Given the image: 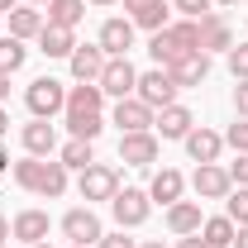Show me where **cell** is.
<instances>
[{"label":"cell","mask_w":248,"mask_h":248,"mask_svg":"<svg viewBox=\"0 0 248 248\" xmlns=\"http://www.w3.org/2000/svg\"><path fill=\"white\" fill-rule=\"evenodd\" d=\"M15 182L33 191V196H48V201H58L62 191H67V167L62 162H48V157H24V162H15Z\"/></svg>","instance_id":"6da1fadb"},{"label":"cell","mask_w":248,"mask_h":248,"mask_svg":"<svg viewBox=\"0 0 248 248\" xmlns=\"http://www.w3.org/2000/svg\"><path fill=\"white\" fill-rule=\"evenodd\" d=\"M177 91H182V86L172 81V72H167V67L139 72V86H134V95H139L153 115H157V110H167V105H177Z\"/></svg>","instance_id":"7a4b0ae2"},{"label":"cell","mask_w":248,"mask_h":248,"mask_svg":"<svg viewBox=\"0 0 248 248\" xmlns=\"http://www.w3.org/2000/svg\"><path fill=\"white\" fill-rule=\"evenodd\" d=\"M24 105H29L33 120H53L58 110H67V86H62L58 77H38V81H29V91H24Z\"/></svg>","instance_id":"3957f363"},{"label":"cell","mask_w":248,"mask_h":248,"mask_svg":"<svg viewBox=\"0 0 248 248\" xmlns=\"http://www.w3.org/2000/svg\"><path fill=\"white\" fill-rule=\"evenodd\" d=\"M110 210H115V224H120V229H139L143 219L153 215V201H148L143 186H120L115 201H110Z\"/></svg>","instance_id":"277c9868"},{"label":"cell","mask_w":248,"mask_h":248,"mask_svg":"<svg viewBox=\"0 0 248 248\" xmlns=\"http://www.w3.org/2000/svg\"><path fill=\"white\" fill-rule=\"evenodd\" d=\"M77 191H81L86 205H95V201H115V191H120V172H115L110 162H91V167L81 172Z\"/></svg>","instance_id":"5b68a950"},{"label":"cell","mask_w":248,"mask_h":248,"mask_svg":"<svg viewBox=\"0 0 248 248\" xmlns=\"http://www.w3.org/2000/svg\"><path fill=\"white\" fill-rule=\"evenodd\" d=\"M62 234H67L77 248H95L105 229H100V215H95L91 205H77V210H67V215H62Z\"/></svg>","instance_id":"8992f818"},{"label":"cell","mask_w":248,"mask_h":248,"mask_svg":"<svg viewBox=\"0 0 248 248\" xmlns=\"http://www.w3.org/2000/svg\"><path fill=\"white\" fill-rule=\"evenodd\" d=\"M191 186H196L201 201H224V196L234 191V177H229V167H219V162H201L196 177H191Z\"/></svg>","instance_id":"52a82bcc"},{"label":"cell","mask_w":248,"mask_h":248,"mask_svg":"<svg viewBox=\"0 0 248 248\" xmlns=\"http://www.w3.org/2000/svg\"><path fill=\"white\" fill-rule=\"evenodd\" d=\"M95 86H100L105 95H115V100H124V95H134V86H139V72H134L129 58H110Z\"/></svg>","instance_id":"ba28073f"},{"label":"cell","mask_w":248,"mask_h":248,"mask_svg":"<svg viewBox=\"0 0 248 248\" xmlns=\"http://www.w3.org/2000/svg\"><path fill=\"white\" fill-rule=\"evenodd\" d=\"M120 162L124 167H153L157 162V134L143 129V134H120Z\"/></svg>","instance_id":"9c48e42d"},{"label":"cell","mask_w":248,"mask_h":248,"mask_svg":"<svg viewBox=\"0 0 248 248\" xmlns=\"http://www.w3.org/2000/svg\"><path fill=\"white\" fill-rule=\"evenodd\" d=\"M182 143H186V157H191L196 167H201V162H219V153H224V134L205 129V124H196Z\"/></svg>","instance_id":"30bf717a"},{"label":"cell","mask_w":248,"mask_h":248,"mask_svg":"<svg viewBox=\"0 0 248 248\" xmlns=\"http://www.w3.org/2000/svg\"><path fill=\"white\" fill-rule=\"evenodd\" d=\"M95 43H100L105 58H129V48H134V19H105Z\"/></svg>","instance_id":"8fae6325"},{"label":"cell","mask_w":248,"mask_h":248,"mask_svg":"<svg viewBox=\"0 0 248 248\" xmlns=\"http://www.w3.org/2000/svg\"><path fill=\"white\" fill-rule=\"evenodd\" d=\"M19 143H24V153L29 157H53L58 153V129L48 120H29L19 129Z\"/></svg>","instance_id":"7c38bea8"},{"label":"cell","mask_w":248,"mask_h":248,"mask_svg":"<svg viewBox=\"0 0 248 248\" xmlns=\"http://www.w3.org/2000/svg\"><path fill=\"white\" fill-rule=\"evenodd\" d=\"M124 10H129L134 29H148V33H157V29H167V24H172V10H167L162 0H124Z\"/></svg>","instance_id":"4fadbf2b"},{"label":"cell","mask_w":248,"mask_h":248,"mask_svg":"<svg viewBox=\"0 0 248 248\" xmlns=\"http://www.w3.org/2000/svg\"><path fill=\"white\" fill-rule=\"evenodd\" d=\"M167 72H172V81H177V86H201V81L210 77V53L191 48V53H182V58L172 62Z\"/></svg>","instance_id":"5bb4252c"},{"label":"cell","mask_w":248,"mask_h":248,"mask_svg":"<svg viewBox=\"0 0 248 248\" xmlns=\"http://www.w3.org/2000/svg\"><path fill=\"white\" fill-rule=\"evenodd\" d=\"M115 124H120V134H143V129H153V110L139 95H124L115 100Z\"/></svg>","instance_id":"9a60e30c"},{"label":"cell","mask_w":248,"mask_h":248,"mask_svg":"<svg viewBox=\"0 0 248 248\" xmlns=\"http://www.w3.org/2000/svg\"><path fill=\"white\" fill-rule=\"evenodd\" d=\"M229 48H234V29L219 10H210L201 19V53H229Z\"/></svg>","instance_id":"2e32d148"},{"label":"cell","mask_w":248,"mask_h":248,"mask_svg":"<svg viewBox=\"0 0 248 248\" xmlns=\"http://www.w3.org/2000/svg\"><path fill=\"white\" fill-rule=\"evenodd\" d=\"M48 229H53V219L43 215V210H19V215L10 219V234H15L24 248L43 244V239H48Z\"/></svg>","instance_id":"e0dca14e"},{"label":"cell","mask_w":248,"mask_h":248,"mask_svg":"<svg viewBox=\"0 0 248 248\" xmlns=\"http://www.w3.org/2000/svg\"><path fill=\"white\" fill-rule=\"evenodd\" d=\"M72 77H77V81H100V72H105V53H100V43H77V48H72Z\"/></svg>","instance_id":"ac0fdd59"},{"label":"cell","mask_w":248,"mask_h":248,"mask_svg":"<svg viewBox=\"0 0 248 248\" xmlns=\"http://www.w3.org/2000/svg\"><path fill=\"white\" fill-rule=\"evenodd\" d=\"M191 129H196V115H191L186 105H167V110L153 115V134L157 139H186Z\"/></svg>","instance_id":"d6986e66"},{"label":"cell","mask_w":248,"mask_h":248,"mask_svg":"<svg viewBox=\"0 0 248 248\" xmlns=\"http://www.w3.org/2000/svg\"><path fill=\"white\" fill-rule=\"evenodd\" d=\"M201 224H205V215H201V201H177V205H167V229H172L177 239H186V234H201Z\"/></svg>","instance_id":"ffe728a7"},{"label":"cell","mask_w":248,"mask_h":248,"mask_svg":"<svg viewBox=\"0 0 248 248\" xmlns=\"http://www.w3.org/2000/svg\"><path fill=\"white\" fill-rule=\"evenodd\" d=\"M186 191V177L177 172V167H162V172H153V182H148V201H157V205H177Z\"/></svg>","instance_id":"44dd1931"},{"label":"cell","mask_w":248,"mask_h":248,"mask_svg":"<svg viewBox=\"0 0 248 248\" xmlns=\"http://www.w3.org/2000/svg\"><path fill=\"white\" fill-rule=\"evenodd\" d=\"M72 48H77V29L43 24V33H38V53L43 58H72Z\"/></svg>","instance_id":"7402d4cb"},{"label":"cell","mask_w":248,"mask_h":248,"mask_svg":"<svg viewBox=\"0 0 248 248\" xmlns=\"http://www.w3.org/2000/svg\"><path fill=\"white\" fill-rule=\"evenodd\" d=\"M43 24H48V15L33 10V5H15V10H10V33H15V38H38Z\"/></svg>","instance_id":"603a6c76"},{"label":"cell","mask_w":248,"mask_h":248,"mask_svg":"<svg viewBox=\"0 0 248 248\" xmlns=\"http://www.w3.org/2000/svg\"><path fill=\"white\" fill-rule=\"evenodd\" d=\"M148 53H153V62H157V67H172V62L182 58V53H191V48H186V43H182V38H177L172 29H157L153 38H148Z\"/></svg>","instance_id":"cb8c5ba5"},{"label":"cell","mask_w":248,"mask_h":248,"mask_svg":"<svg viewBox=\"0 0 248 248\" xmlns=\"http://www.w3.org/2000/svg\"><path fill=\"white\" fill-rule=\"evenodd\" d=\"M62 115H67V129H72V139H86V143H95V139H100V129H105L100 110H62Z\"/></svg>","instance_id":"d4e9b609"},{"label":"cell","mask_w":248,"mask_h":248,"mask_svg":"<svg viewBox=\"0 0 248 248\" xmlns=\"http://www.w3.org/2000/svg\"><path fill=\"white\" fill-rule=\"evenodd\" d=\"M48 24H62V29H77L86 19V0H48Z\"/></svg>","instance_id":"484cf974"},{"label":"cell","mask_w":248,"mask_h":248,"mask_svg":"<svg viewBox=\"0 0 248 248\" xmlns=\"http://www.w3.org/2000/svg\"><path fill=\"white\" fill-rule=\"evenodd\" d=\"M234 234H239V224H234L229 215H215V219L201 224V239H205L210 248H234Z\"/></svg>","instance_id":"4316f807"},{"label":"cell","mask_w":248,"mask_h":248,"mask_svg":"<svg viewBox=\"0 0 248 248\" xmlns=\"http://www.w3.org/2000/svg\"><path fill=\"white\" fill-rule=\"evenodd\" d=\"M58 162H62V167H77V172H86V167L95 162V148L86 143V139H67V143H62V153H58Z\"/></svg>","instance_id":"83f0119b"},{"label":"cell","mask_w":248,"mask_h":248,"mask_svg":"<svg viewBox=\"0 0 248 248\" xmlns=\"http://www.w3.org/2000/svg\"><path fill=\"white\" fill-rule=\"evenodd\" d=\"M100 105H105V91L95 81H77L67 91V110H100Z\"/></svg>","instance_id":"f1b7e54d"},{"label":"cell","mask_w":248,"mask_h":248,"mask_svg":"<svg viewBox=\"0 0 248 248\" xmlns=\"http://www.w3.org/2000/svg\"><path fill=\"white\" fill-rule=\"evenodd\" d=\"M24 58H29L24 38H15V33H10V38H0V72H10V77H15V72L24 67Z\"/></svg>","instance_id":"f546056e"},{"label":"cell","mask_w":248,"mask_h":248,"mask_svg":"<svg viewBox=\"0 0 248 248\" xmlns=\"http://www.w3.org/2000/svg\"><path fill=\"white\" fill-rule=\"evenodd\" d=\"M224 201H229V210H224V215L234 219V224H248V186H234Z\"/></svg>","instance_id":"4dcf8cb0"},{"label":"cell","mask_w":248,"mask_h":248,"mask_svg":"<svg viewBox=\"0 0 248 248\" xmlns=\"http://www.w3.org/2000/svg\"><path fill=\"white\" fill-rule=\"evenodd\" d=\"M167 29L177 33V38H182L186 48H201V19H172Z\"/></svg>","instance_id":"1f68e13d"},{"label":"cell","mask_w":248,"mask_h":248,"mask_svg":"<svg viewBox=\"0 0 248 248\" xmlns=\"http://www.w3.org/2000/svg\"><path fill=\"white\" fill-rule=\"evenodd\" d=\"M172 10H177L182 19H205V15L215 10V0H172Z\"/></svg>","instance_id":"d6a6232c"},{"label":"cell","mask_w":248,"mask_h":248,"mask_svg":"<svg viewBox=\"0 0 248 248\" xmlns=\"http://www.w3.org/2000/svg\"><path fill=\"white\" fill-rule=\"evenodd\" d=\"M224 143H229L234 153H248V120H244V115H239V120L224 129Z\"/></svg>","instance_id":"836d02e7"},{"label":"cell","mask_w":248,"mask_h":248,"mask_svg":"<svg viewBox=\"0 0 248 248\" xmlns=\"http://www.w3.org/2000/svg\"><path fill=\"white\" fill-rule=\"evenodd\" d=\"M224 58H229V72H234V81H248V43H234Z\"/></svg>","instance_id":"e575fe53"},{"label":"cell","mask_w":248,"mask_h":248,"mask_svg":"<svg viewBox=\"0 0 248 248\" xmlns=\"http://www.w3.org/2000/svg\"><path fill=\"white\" fill-rule=\"evenodd\" d=\"M229 177H234V186H248V153H239L229 162Z\"/></svg>","instance_id":"d590c367"},{"label":"cell","mask_w":248,"mask_h":248,"mask_svg":"<svg viewBox=\"0 0 248 248\" xmlns=\"http://www.w3.org/2000/svg\"><path fill=\"white\" fill-rule=\"evenodd\" d=\"M95 248H139L134 239H124V229H115V234H100V244Z\"/></svg>","instance_id":"8d00e7d4"},{"label":"cell","mask_w":248,"mask_h":248,"mask_svg":"<svg viewBox=\"0 0 248 248\" xmlns=\"http://www.w3.org/2000/svg\"><path fill=\"white\" fill-rule=\"evenodd\" d=\"M234 110L248 120V81H239V86H234Z\"/></svg>","instance_id":"74e56055"},{"label":"cell","mask_w":248,"mask_h":248,"mask_svg":"<svg viewBox=\"0 0 248 248\" xmlns=\"http://www.w3.org/2000/svg\"><path fill=\"white\" fill-rule=\"evenodd\" d=\"M177 248H210V244H205L201 234H186V239H182V244H177Z\"/></svg>","instance_id":"f35d334b"},{"label":"cell","mask_w":248,"mask_h":248,"mask_svg":"<svg viewBox=\"0 0 248 248\" xmlns=\"http://www.w3.org/2000/svg\"><path fill=\"white\" fill-rule=\"evenodd\" d=\"M10 239H15V234H10V219H5V215H0V248H5V244H10Z\"/></svg>","instance_id":"ab89813d"},{"label":"cell","mask_w":248,"mask_h":248,"mask_svg":"<svg viewBox=\"0 0 248 248\" xmlns=\"http://www.w3.org/2000/svg\"><path fill=\"white\" fill-rule=\"evenodd\" d=\"M234 248H248V224H239V234H234Z\"/></svg>","instance_id":"60d3db41"},{"label":"cell","mask_w":248,"mask_h":248,"mask_svg":"<svg viewBox=\"0 0 248 248\" xmlns=\"http://www.w3.org/2000/svg\"><path fill=\"white\" fill-rule=\"evenodd\" d=\"M5 95H10V72H0V105H5Z\"/></svg>","instance_id":"b9f144b4"},{"label":"cell","mask_w":248,"mask_h":248,"mask_svg":"<svg viewBox=\"0 0 248 248\" xmlns=\"http://www.w3.org/2000/svg\"><path fill=\"white\" fill-rule=\"evenodd\" d=\"M5 172H10V153L0 148V177H5Z\"/></svg>","instance_id":"7bdbcfd3"},{"label":"cell","mask_w":248,"mask_h":248,"mask_svg":"<svg viewBox=\"0 0 248 248\" xmlns=\"http://www.w3.org/2000/svg\"><path fill=\"white\" fill-rule=\"evenodd\" d=\"M5 129H10V115H5V105H0V139H5Z\"/></svg>","instance_id":"ee69618b"},{"label":"cell","mask_w":248,"mask_h":248,"mask_svg":"<svg viewBox=\"0 0 248 248\" xmlns=\"http://www.w3.org/2000/svg\"><path fill=\"white\" fill-rule=\"evenodd\" d=\"M15 5H19V0H0V15H10V10H15Z\"/></svg>","instance_id":"f6af8a7d"},{"label":"cell","mask_w":248,"mask_h":248,"mask_svg":"<svg viewBox=\"0 0 248 248\" xmlns=\"http://www.w3.org/2000/svg\"><path fill=\"white\" fill-rule=\"evenodd\" d=\"M143 248H167V244H162V239H148V244H143Z\"/></svg>","instance_id":"bcb514c9"},{"label":"cell","mask_w":248,"mask_h":248,"mask_svg":"<svg viewBox=\"0 0 248 248\" xmlns=\"http://www.w3.org/2000/svg\"><path fill=\"white\" fill-rule=\"evenodd\" d=\"M91 5H120V0H91Z\"/></svg>","instance_id":"7dc6e473"},{"label":"cell","mask_w":248,"mask_h":248,"mask_svg":"<svg viewBox=\"0 0 248 248\" xmlns=\"http://www.w3.org/2000/svg\"><path fill=\"white\" fill-rule=\"evenodd\" d=\"M215 5H239V0H215Z\"/></svg>","instance_id":"c3c4849f"},{"label":"cell","mask_w":248,"mask_h":248,"mask_svg":"<svg viewBox=\"0 0 248 248\" xmlns=\"http://www.w3.org/2000/svg\"><path fill=\"white\" fill-rule=\"evenodd\" d=\"M33 248H53V244H48V239H43V244H33Z\"/></svg>","instance_id":"681fc988"},{"label":"cell","mask_w":248,"mask_h":248,"mask_svg":"<svg viewBox=\"0 0 248 248\" xmlns=\"http://www.w3.org/2000/svg\"><path fill=\"white\" fill-rule=\"evenodd\" d=\"M29 5H48V0H29Z\"/></svg>","instance_id":"f907efd6"},{"label":"cell","mask_w":248,"mask_h":248,"mask_svg":"<svg viewBox=\"0 0 248 248\" xmlns=\"http://www.w3.org/2000/svg\"><path fill=\"white\" fill-rule=\"evenodd\" d=\"M72 248H77V244H72Z\"/></svg>","instance_id":"816d5d0a"},{"label":"cell","mask_w":248,"mask_h":248,"mask_svg":"<svg viewBox=\"0 0 248 248\" xmlns=\"http://www.w3.org/2000/svg\"><path fill=\"white\" fill-rule=\"evenodd\" d=\"M5 248H10V244H5Z\"/></svg>","instance_id":"f5cc1de1"},{"label":"cell","mask_w":248,"mask_h":248,"mask_svg":"<svg viewBox=\"0 0 248 248\" xmlns=\"http://www.w3.org/2000/svg\"><path fill=\"white\" fill-rule=\"evenodd\" d=\"M244 5H248V0H244Z\"/></svg>","instance_id":"db71d44e"}]
</instances>
